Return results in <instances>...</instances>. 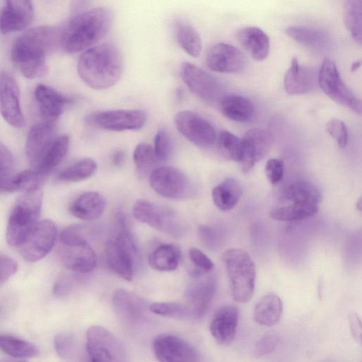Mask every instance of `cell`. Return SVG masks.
I'll return each instance as SVG.
<instances>
[{
  "label": "cell",
  "instance_id": "6da1fadb",
  "mask_svg": "<svg viewBox=\"0 0 362 362\" xmlns=\"http://www.w3.org/2000/svg\"><path fill=\"white\" fill-rule=\"evenodd\" d=\"M123 70L119 49L110 42L92 46L83 52L78 61L77 71L89 87L103 90L114 86Z\"/></svg>",
  "mask_w": 362,
  "mask_h": 362
},
{
  "label": "cell",
  "instance_id": "7a4b0ae2",
  "mask_svg": "<svg viewBox=\"0 0 362 362\" xmlns=\"http://www.w3.org/2000/svg\"><path fill=\"white\" fill-rule=\"evenodd\" d=\"M112 18V12L107 7H95L74 15L60 34L61 46L71 54L90 48L108 33Z\"/></svg>",
  "mask_w": 362,
  "mask_h": 362
},
{
  "label": "cell",
  "instance_id": "3957f363",
  "mask_svg": "<svg viewBox=\"0 0 362 362\" xmlns=\"http://www.w3.org/2000/svg\"><path fill=\"white\" fill-rule=\"evenodd\" d=\"M56 31L49 27L31 28L18 37L12 48V59L28 78L45 76L48 70L46 56L57 40Z\"/></svg>",
  "mask_w": 362,
  "mask_h": 362
},
{
  "label": "cell",
  "instance_id": "277c9868",
  "mask_svg": "<svg viewBox=\"0 0 362 362\" xmlns=\"http://www.w3.org/2000/svg\"><path fill=\"white\" fill-rule=\"evenodd\" d=\"M322 200L320 190L313 184L298 181L285 188L276 207L269 216L281 221H298L313 216Z\"/></svg>",
  "mask_w": 362,
  "mask_h": 362
},
{
  "label": "cell",
  "instance_id": "5b68a950",
  "mask_svg": "<svg viewBox=\"0 0 362 362\" xmlns=\"http://www.w3.org/2000/svg\"><path fill=\"white\" fill-rule=\"evenodd\" d=\"M43 194L40 189L24 192L16 201L8 218L6 238L11 246L18 247L38 221Z\"/></svg>",
  "mask_w": 362,
  "mask_h": 362
},
{
  "label": "cell",
  "instance_id": "8992f818",
  "mask_svg": "<svg viewBox=\"0 0 362 362\" xmlns=\"http://www.w3.org/2000/svg\"><path fill=\"white\" fill-rule=\"evenodd\" d=\"M228 273L231 295L235 300L246 303L252 298L256 269L250 255L239 248H230L222 255Z\"/></svg>",
  "mask_w": 362,
  "mask_h": 362
},
{
  "label": "cell",
  "instance_id": "52a82bcc",
  "mask_svg": "<svg viewBox=\"0 0 362 362\" xmlns=\"http://www.w3.org/2000/svg\"><path fill=\"white\" fill-rule=\"evenodd\" d=\"M105 255L113 272L127 281L132 280L138 250L129 229L119 230L115 240L106 243Z\"/></svg>",
  "mask_w": 362,
  "mask_h": 362
},
{
  "label": "cell",
  "instance_id": "ba28073f",
  "mask_svg": "<svg viewBox=\"0 0 362 362\" xmlns=\"http://www.w3.org/2000/svg\"><path fill=\"white\" fill-rule=\"evenodd\" d=\"M151 188L160 196L173 199H185L194 197L196 187L189 177L173 166L154 169L149 177Z\"/></svg>",
  "mask_w": 362,
  "mask_h": 362
},
{
  "label": "cell",
  "instance_id": "9c48e42d",
  "mask_svg": "<svg viewBox=\"0 0 362 362\" xmlns=\"http://www.w3.org/2000/svg\"><path fill=\"white\" fill-rule=\"evenodd\" d=\"M134 217L144 223L174 238L183 235L185 228L177 214L170 208L145 199L133 206Z\"/></svg>",
  "mask_w": 362,
  "mask_h": 362
},
{
  "label": "cell",
  "instance_id": "30bf717a",
  "mask_svg": "<svg viewBox=\"0 0 362 362\" xmlns=\"http://www.w3.org/2000/svg\"><path fill=\"white\" fill-rule=\"evenodd\" d=\"M86 351L88 362H127L125 349L120 341L100 326L88 329Z\"/></svg>",
  "mask_w": 362,
  "mask_h": 362
},
{
  "label": "cell",
  "instance_id": "8fae6325",
  "mask_svg": "<svg viewBox=\"0 0 362 362\" xmlns=\"http://www.w3.org/2000/svg\"><path fill=\"white\" fill-rule=\"evenodd\" d=\"M317 83L331 99L357 114L361 113V100L345 84L337 65L330 59H325L322 62L317 72Z\"/></svg>",
  "mask_w": 362,
  "mask_h": 362
},
{
  "label": "cell",
  "instance_id": "7c38bea8",
  "mask_svg": "<svg viewBox=\"0 0 362 362\" xmlns=\"http://www.w3.org/2000/svg\"><path fill=\"white\" fill-rule=\"evenodd\" d=\"M180 76L189 90L202 100L218 104L226 95L223 84L213 75L189 62H183Z\"/></svg>",
  "mask_w": 362,
  "mask_h": 362
},
{
  "label": "cell",
  "instance_id": "4fadbf2b",
  "mask_svg": "<svg viewBox=\"0 0 362 362\" xmlns=\"http://www.w3.org/2000/svg\"><path fill=\"white\" fill-rule=\"evenodd\" d=\"M85 120L90 125L109 131L139 130L146 124L147 113L139 109L105 110L89 114Z\"/></svg>",
  "mask_w": 362,
  "mask_h": 362
},
{
  "label": "cell",
  "instance_id": "5bb4252c",
  "mask_svg": "<svg viewBox=\"0 0 362 362\" xmlns=\"http://www.w3.org/2000/svg\"><path fill=\"white\" fill-rule=\"evenodd\" d=\"M57 238L55 223L49 219L37 221L18 246L21 255L28 262H35L45 257L53 248Z\"/></svg>",
  "mask_w": 362,
  "mask_h": 362
},
{
  "label": "cell",
  "instance_id": "9a60e30c",
  "mask_svg": "<svg viewBox=\"0 0 362 362\" xmlns=\"http://www.w3.org/2000/svg\"><path fill=\"white\" fill-rule=\"evenodd\" d=\"M174 122L179 132L188 141L200 148H209L216 141V132L212 124L199 114L182 110L178 112Z\"/></svg>",
  "mask_w": 362,
  "mask_h": 362
},
{
  "label": "cell",
  "instance_id": "2e32d148",
  "mask_svg": "<svg viewBox=\"0 0 362 362\" xmlns=\"http://www.w3.org/2000/svg\"><path fill=\"white\" fill-rule=\"evenodd\" d=\"M155 356L159 362H199L196 349L181 337L171 334L157 336L153 342Z\"/></svg>",
  "mask_w": 362,
  "mask_h": 362
},
{
  "label": "cell",
  "instance_id": "e0dca14e",
  "mask_svg": "<svg viewBox=\"0 0 362 362\" xmlns=\"http://www.w3.org/2000/svg\"><path fill=\"white\" fill-rule=\"evenodd\" d=\"M0 112L11 126L21 128L25 125L18 83L15 78L6 71L0 73Z\"/></svg>",
  "mask_w": 362,
  "mask_h": 362
},
{
  "label": "cell",
  "instance_id": "ac0fdd59",
  "mask_svg": "<svg viewBox=\"0 0 362 362\" xmlns=\"http://www.w3.org/2000/svg\"><path fill=\"white\" fill-rule=\"evenodd\" d=\"M57 137L53 123H38L30 129L26 139L25 153L33 170L38 171Z\"/></svg>",
  "mask_w": 362,
  "mask_h": 362
},
{
  "label": "cell",
  "instance_id": "d6986e66",
  "mask_svg": "<svg viewBox=\"0 0 362 362\" xmlns=\"http://www.w3.org/2000/svg\"><path fill=\"white\" fill-rule=\"evenodd\" d=\"M206 64L216 72L236 74L246 68L247 59L237 47L226 43H218L208 49Z\"/></svg>",
  "mask_w": 362,
  "mask_h": 362
},
{
  "label": "cell",
  "instance_id": "ffe728a7",
  "mask_svg": "<svg viewBox=\"0 0 362 362\" xmlns=\"http://www.w3.org/2000/svg\"><path fill=\"white\" fill-rule=\"evenodd\" d=\"M242 143L243 155L240 163L242 171L247 173L269 151L273 136L264 129L252 128L245 133Z\"/></svg>",
  "mask_w": 362,
  "mask_h": 362
},
{
  "label": "cell",
  "instance_id": "44dd1931",
  "mask_svg": "<svg viewBox=\"0 0 362 362\" xmlns=\"http://www.w3.org/2000/svg\"><path fill=\"white\" fill-rule=\"evenodd\" d=\"M34 8L30 1H7L0 11V31L7 34L26 28L32 22Z\"/></svg>",
  "mask_w": 362,
  "mask_h": 362
},
{
  "label": "cell",
  "instance_id": "7402d4cb",
  "mask_svg": "<svg viewBox=\"0 0 362 362\" xmlns=\"http://www.w3.org/2000/svg\"><path fill=\"white\" fill-rule=\"evenodd\" d=\"M216 280L208 276L192 283L186 290V305L192 318L203 317L207 312L216 292Z\"/></svg>",
  "mask_w": 362,
  "mask_h": 362
},
{
  "label": "cell",
  "instance_id": "603a6c76",
  "mask_svg": "<svg viewBox=\"0 0 362 362\" xmlns=\"http://www.w3.org/2000/svg\"><path fill=\"white\" fill-rule=\"evenodd\" d=\"M284 85L286 91L291 95L309 93L318 86L317 72L312 67L301 65L293 57L284 75Z\"/></svg>",
  "mask_w": 362,
  "mask_h": 362
},
{
  "label": "cell",
  "instance_id": "cb8c5ba5",
  "mask_svg": "<svg viewBox=\"0 0 362 362\" xmlns=\"http://www.w3.org/2000/svg\"><path fill=\"white\" fill-rule=\"evenodd\" d=\"M239 313L234 305H224L218 308L212 317L210 332L221 345H228L234 339L238 324Z\"/></svg>",
  "mask_w": 362,
  "mask_h": 362
},
{
  "label": "cell",
  "instance_id": "d4e9b609",
  "mask_svg": "<svg viewBox=\"0 0 362 362\" xmlns=\"http://www.w3.org/2000/svg\"><path fill=\"white\" fill-rule=\"evenodd\" d=\"M35 98L45 122L54 123L62 114L66 105L72 102L69 97L43 84L35 90Z\"/></svg>",
  "mask_w": 362,
  "mask_h": 362
},
{
  "label": "cell",
  "instance_id": "484cf974",
  "mask_svg": "<svg viewBox=\"0 0 362 362\" xmlns=\"http://www.w3.org/2000/svg\"><path fill=\"white\" fill-rule=\"evenodd\" d=\"M112 305L116 314L129 322L141 320L149 309V305L143 298L123 288L114 292Z\"/></svg>",
  "mask_w": 362,
  "mask_h": 362
},
{
  "label": "cell",
  "instance_id": "4316f807",
  "mask_svg": "<svg viewBox=\"0 0 362 362\" xmlns=\"http://www.w3.org/2000/svg\"><path fill=\"white\" fill-rule=\"evenodd\" d=\"M61 258L66 268L78 274H88L97 264L96 255L89 245L68 247L62 251Z\"/></svg>",
  "mask_w": 362,
  "mask_h": 362
},
{
  "label": "cell",
  "instance_id": "83f0119b",
  "mask_svg": "<svg viewBox=\"0 0 362 362\" xmlns=\"http://www.w3.org/2000/svg\"><path fill=\"white\" fill-rule=\"evenodd\" d=\"M238 40L243 48L256 61L265 59L269 52V38L260 28L246 27L238 33Z\"/></svg>",
  "mask_w": 362,
  "mask_h": 362
},
{
  "label": "cell",
  "instance_id": "f1b7e54d",
  "mask_svg": "<svg viewBox=\"0 0 362 362\" xmlns=\"http://www.w3.org/2000/svg\"><path fill=\"white\" fill-rule=\"evenodd\" d=\"M105 199L97 192H87L78 196L69 206L70 213L82 220L91 221L101 216Z\"/></svg>",
  "mask_w": 362,
  "mask_h": 362
},
{
  "label": "cell",
  "instance_id": "f546056e",
  "mask_svg": "<svg viewBox=\"0 0 362 362\" xmlns=\"http://www.w3.org/2000/svg\"><path fill=\"white\" fill-rule=\"evenodd\" d=\"M283 313V303L276 294L262 296L256 303L253 317L255 321L264 326H273L280 320Z\"/></svg>",
  "mask_w": 362,
  "mask_h": 362
},
{
  "label": "cell",
  "instance_id": "4dcf8cb0",
  "mask_svg": "<svg viewBox=\"0 0 362 362\" xmlns=\"http://www.w3.org/2000/svg\"><path fill=\"white\" fill-rule=\"evenodd\" d=\"M219 105L223 114L235 122H249L255 113L252 102L247 98L236 94L226 95Z\"/></svg>",
  "mask_w": 362,
  "mask_h": 362
},
{
  "label": "cell",
  "instance_id": "1f68e13d",
  "mask_svg": "<svg viewBox=\"0 0 362 362\" xmlns=\"http://www.w3.org/2000/svg\"><path fill=\"white\" fill-rule=\"evenodd\" d=\"M46 175L33 169L13 175L0 183V193L39 189L44 183Z\"/></svg>",
  "mask_w": 362,
  "mask_h": 362
},
{
  "label": "cell",
  "instance_id": "d6a6232c",
  "mask_svg": "<svg viewBox=\"0 0 362 362\" xmlns=\"http://www.w3.org/2000/svg\"><path fill=\"white\" fill-rule=\"evenodd\" d=\"M242 194V187L234 178L228 177L213 188L211 197L214 204L222 211L233 209Z\"/></svg>",
  "mask_w": 362,
  "mask_h": 362
},
{
  "label": "cell",
  "instance_id": "836d02e7",
  "mask_svg": "<svg viewBox=\"0 0 362 362\" xmlns=\"http://www.w3.org/2000/svg\"><path fill=\"white\" fill-rule=\"evenodd\" d=\"M286 33L296 42L315 49L325 47L329 40L326 31L303 25L288 26L286 29Z\"/></svg>",
  "mask_w": 362,
  "mask_h": 362
},
{
  "label": "cell",
  "instance_id": "e575fe53",
  "mask_svg": "<svg viewBox=\"0 0 362 362\" xmlns=\"http://www.w3.org/2000/svg\"><path fill=\"white\" fill-rule=\"evenodd\" d=\"M178 248L172 244H162L148 256V264L154 269L163 272L175 270L180 262Z\"/></svg>",
  "mask_w": 362,
  "mask_h": 362
},
{
  "label": "cell",
  "instance_id": "d590c367",
  "mask_svg": "<svg viewBox=\"0 0 362 362\" xmlns=\"http://www.w3.org/2000/svg\"><path fill=\"white\" fill-rule=\"evenodd\" d=\"M176 39L180 46L193 57L199 55L202 50V40L197 30L189 23L177 21L175 25Z\"/></svg>",
  "mask_w": 362,
  "mask_h": 362
},
{
  "label": "cell",
  "instance_id": "8d00e7d4",
  "mask_svg": "<svg viewBox=\"0 0 362 362\" xmlns=\"http://www.w3.org/2000/svg\"><path fill=\"white\" fill-rule=\"evenodd\" d=\"M0 349L16 358H32L40 354L34 344L9 334L0 335Z\"/></svg>",
  "mask_w": 362,
  "mask_h": 362
},
{
  "label": "cell",
  "instance_id": "74e56055",
  "mask_svg": "<svg viewBox=\"0 0 362 362\" xmlns=\"http://www.w3.org/2000/svg\"><path fill=\"white\" fill-rule=\"evenodd\" d=\"M362 1L348 0L343 6V18L345 26L353 40L361 44Z\"/></svg>",
  "mask_w": 362,
  "mask_h": 362
},
{
  "label": "cell",
  "instance_id": "f35d334b",
  "mask_svg": "<svg viewBox=\"0 0 362 362\" xmlns=\"http://www.w3.org/2000/svg\"><path fill=\"white\" fill-rule=\"evenodd\" d=\"M95 230L89 224H72L62 231L60 240L63 245L68 247L87 245L95 235Z\"/></svg>",
  "mask_w": 362,
  "mask_h": 362
},
{
  "label": "cell",
  "instance_id": "ab89813d",
  "mask_svg": "<svg viewBox=\"0 0 362 362\" xmlns=\"http://www.w3.org/2000/svg\"><path fill=\"white\" fill-rule=\"evenodd\" d=\"M96 168L97 164L94 160L83 158L62 171L58 178L64 182H80L91 177Z\"/></svg>",
  "mask_w": 362,
  "mask_h": 362
},
{
  "label": "cell",
  "instance_id": "60d3db41",
  "mask_svg": "<svg viewBox=\"0 0 362 362\" xmlns=\"http://www.w3.org/2000/svg\"><path fill=\"white\" fill-rule=\"evenodd\" d=\"M69 146V138L66 135L57 136L44 159L38 172L47 175L57 166L66 156Z\"/></svg>",
  "mask_w": 362,
  "mask_h": 362
},
{
  "label": "cell",
  "instance_id": "b9f144b4",
  "mask_svg": "<svg viewBox=\"0 0 362 362\" xmlns=\"http://www.w3.org/2000/svg\"><path fill=\"white\" fill-rule=\"evenodd\" d=\"M218 148L225 158L240 162L243 155L242 139L227 130L222 131L218 136Z\"/></svg>",
  "mask_w": 362,
  "mask_h": 362
},
{
  "label": "cell",
  "instance_id": "7bdbcfd3",
  "mask_svg": "<svg viewBox=\"0 0 362 362\" xmlns=\"http://www.w3.org/2000/svg\"><path fill=\"white\" fill-rule=\"evenodd\" d=\"M133 159L136 168L140 173H148L158 161L153 146L146 143H140L136 146Z\"/></svg>",
  "mask_w": 362,
  "mask_h": 362
},
{
  "label": "cell",
  "instance_id": "ee69618b",
  "mask_svg": "<svg viewBox=\"0 0 362 362\" xmlns=\"http://www.w3.org/2000/svg\"><path fill=\"white\" fill-rule=\"evenodd\" d=\"M149 310L154 314L179 318H192L189 310L185 304L176 302H157L149 305Z\"/></svg>",
  "mask_w": 362,
  "mask_h": 362
},
{
  "label": "cell",
  "instance_id": "f6af8a7d",
  "mask_svg": "<svg viewBox=\"0 0 362 362\" xmlns=\"http://www.w3.org/2000/svg\"><path fill=\"white\" fill-rule=\"evenodd\" d=\"M189 255L192 263V266L189 269V274L192 276L199 278L213 269V262L200 250L191 248Z\"/></svg>",
  "mask_w": 362,
  "mask_h": 362
},
{
  "label": "cell",
  "instance_id": "bcb514c9",
  "mask_svg": "<svg viewBox=\"0 0 362 362\" xmlns=\"http://www.w3.org/2000/svg\"><path fill=\"white\" fill-rule=\"evenodd\" d=\"M76 345L74 337L70 334H58L54 339V349L58 355L69 361H72L76 358Z\"/></svg>",
  "mask_w": 362,
  "mask_h": 362
},
{
  "label": "cell",
  "instance_id": "7dc6e473",
  "mask_svg": "<svg viewBox=\"0 0 362 362\" xmlns=\"http://www.w3.org/2000/svg\"><path fill=\"white\" fill-rule=\"evenodd\" d=\"M153 151L159 161H165L171 154L172 144L170 134L165 128H160L154 137Z\"/></svg>",
  "mask_w": 362,
  "mask_h": 362
},
{
  "label": "cell",
  "instance_id": "c3c4849f",
  "mask_svg": "<svg viewBox=\"0 0 362 362\" xmlns=\"http://www.w3.org/2000/svg\"><path fill=\"white\" fill-rule=\"evenodd\" d=\"M325 129L341 148L346 146L349 134L344 122L337 119H332L327 122Z\"/></svg>",
  "mask_w": 362,
  "mask_h": 362
},
{
  "label": "cell",
  "instance_id": "681fc988",
  "mask_svg": "<svg viewBox=\"0 0 362 362\" xmlns=\"http://www.w3.org/2000/svg\"><path fill=\"white\" fill-rule=\"evenodd\" d=\"M14 159L10 150L0 142V183L13 175Z\"/></svg>",
  "mask_w": 362,
  "mask_h": 362
},
{
  "label": "cell",
  "instance_id": "f907efd6",
  "mask_svg": "<svg viewBox=\"0 0 362 362\" xmlns=\"http://www.w3.org/2000/svg\"><path fill=\"white\" fill-rule=\"evenodd\" d=\"M284 162L277 158H272L267 160L265 165V173L269 182L272 185L277 184L284 176Z\"/></svg>",
  "mask_w": 362,
  "mask_h": 362
},
{
  "label": "cell",
  "instance_id": "816d5d0a",
  "mask_svg": "<svg viewBox=\"0 0 362 362\" xmlns=\"http://www.w3.org/2000/svg\"><path fill=\"white\" fill-rule=\"evenodd\" d=\"M279 342L276 334H268L259 339L255 346V355L263 356L272 352Z\"/></svg>",
  "mask_w": 362,
  "mask_h": 362
},
{
  "label": "cell",
  "instance_id": "f5cc1de1",
  "mask_svg": "<svg viewBox=\"0 0 362 362\" xmlns=\"http://www.w3.org/2000/svg\"><path fill=\"white\" fill-rule=\"evenodd\" d=\"M18 269V263L12 257L0 254V284L6 282Z\"/></svg>",
  "mask_w": 362,
  "mask_h": 362
},
{
  "label": "cell",
  "instance_id": "db71d44e",
  "mask_svg": "<svg viewBox=\"0 0 362 362\" xmlns=\"http://www.w3.org/2000/svg\"><path fill=\"white\" fill-rule=\"evenodd\" d=\"M199 233L202 240L208 247H214L216 243V231L207 226H200Z\"/></svg>",
  "mask_w": 362,
  "mask_h": 362
},
{
  "label": "cell",
  "instance_id": "11a10c76",
  "mask_svg": "<svg viewBox=\"0 0 362 362\" xmlns=\"http://www.w3.org/2000/svg\"><path fill=\"white\" fill-rule=\"evenodd\" d=\"M349 322L353 336L356 340L360 341L361 336V327L359 317L356 314H352L349 317Z\"/></svg>",
  "mask_w": 362,
  "mask_h": 362
},
{
  "label": "cell",
  "instance_id": "9f6ffc18",
  "mask_svg": "<svg viewBox=\"0 0 362 362\" xmlns=\"http://www.w3.org/2000/svg\"><path fill=\"white\" fill-rule=\"evenodd\" d=\"M126 160V153L122 149L116 150L112 156V163L117 167H121Z\"/></svg>",
  "mask_w": 362,
  "mask_h": 362
},
{
  "label": "cell",
  "instance_id": "6f0895ef",
  "mask_svg": "<svg viewBox=\"0 0 362 362\" xmlns=\"http://www.w3.org/2000/svg\"><path fill=\"white\" fill-rule=\"evenodd\" d=\"M361 65V63L360 60L354 62L351 66V71H356L358 68H360Z\"/></svg>",
  "mask_w": 362,
  "mask_h": 362
},
{
  "label": "cell",
  "instance_id": "680465c9",
  "mask_svg": "<svg viewBox=\"0 0 362 362\" xmlns=\"http://www.w3.org/2000/svg\"><path fill=\"white\" fill-rule=\"evenodd\" d=\"M361 205H362V204H361V198H360V199H358V202L356 203V206H357V208H358V209L359 211H361Z\"/></svg>",
  "mask_w": 362,
  "mask_h": 362
},
{
  "label": "cell",
  "instance_id": "91938a15",
  "mask_svg": "<svg viewBox=\"0 0 362 362\" xmlns=\"http://www.w3.org/2000/svg\"><path fill=\"white\" fill-rule=\"evenodd\" d=\"M87 362H88V361H87Z\"/></svg>",
  "mask_w": 362,
  "mask_h": 362
}]
</instances>
